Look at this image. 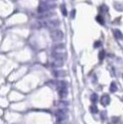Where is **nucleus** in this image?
Returning <instances> with one entry per match:
<instances>
[{
    "label": "nucleus",
    "mask_w": 123,
    "mask_h": 124,
    "mask_svg": "<svg viewBox=\"0 0 123 124\" xmlns=\"http://www.w3.org/2000/svg\"><path fill=\"white\" fill-rule=\"evenodd\" d=\"M100 44H101L100 42H96V43H95V46H95V47L99 46H100Z\"/></svg>",
    "instance_id": "obj_16"
},
{
    "label": "nucleus",
    "mask_w": 123,
    "mask_h": 124,
    "mask_svg": "<svg viewBox=\"0 0 123 124\" xmlns=\"http://www.w3.org/2000/svg\"><path fill=\"white\" fill-rule=\"evenodd\" d=\"M104 57H105V52L104 51H101L100 53H99V58L102 60L103 58H104Z\"/></svg>",
    "instance_id": "obj_15"
},
{
    "label": "nucleus",
    "mask_w": 123,
    "mask_h": 124,
    "mask_svg": "<svg viewBox=\"0 0 123 124\" xmlns=\"http://www.w3.org/2000/svg\"><path fill=\"white\" fill-rule=\"evenodd\" d=\"M44 25L47 27V28H49V29H55V28H56L57 26L59 25V21H56V20H55V21H49L45 22Z\"/></svg>",
    "instance_id": "obj_4"
},
{
    "label": "nucleus",
    "mask_w": 123,
    "mask_h": 124,
    "mask_svg": "<svg viewBox=\"0 0 123 124\" xmlns=\"http://www.w3.org/2000/svg\"><path fill=\"white\" fill-rule=\"evenodd\" d=\"M100 102H101V104H102L103 106H107V105H108L109 102H110V98H109V96H108V95L105 94V95H103L102 97H101Z\"/></svg>",
    "instance_id": "obj_6"
},
{
    "label": "nucleus",
    "mask_w": 123,
    "mask_h": 124,
    "mask_svg": "<svg viewBox=\"0 0 123 124\" xmlns=\"http://www.w3.org/2000/svg\"><path fill=\"white\" fill-rule=\"evenodd\" d=\"M56 84V87L58 89V93L61 98H66L68 95V85L66 82H58Z\"/></svg>",
    "instance_id": "obj_1"
},
{
    "label": "nucleus",
    "mask_w": 123,
    "mask_h": 124,
    "mask_svg": "<svg viewBox=\"0 0 123 124\" xmlns=\"http://www.w3.org/2000/svg\"><path fill=\"white\" fill-rule=\"evenodd\" d=\"M96 21L100 23V24H104V19H103V17L101 15H98L97 17H96Z\"/></svg>",
    "instance_id": "obj_10"
},
{
    "label": "nucleus",
    "mask_w": 123,
    "mask_h": 124,
    "mask_svg": "<svg viewBox=\"0 0 123 124\" xmlns=\"http://www.w3.org/2000/svg\"><path fill=\"white\" fill-rule=\"evenodd\" d=\"M50 35H51L52 40L55 42H60L63 39V37H64L63 32L60 30H58V29H55L54 31H52Z\"/></svg>",
    "instance_id": "obj_2"
},
{
    "label": "nucleus",
    "mask_w": 123,
    "mask_h": 124,
    "mask_svg": "<svg viewBox=\"0 0 123 124\" xmlns=\"http://www.w3.org/2000/svg\"><path fill=\"white\" fill-rule=\"evenodd\" d=\"M63 64H64L63 59H56L55 61L53 62L52 65H53V67H55V68H59V67H62Z\"/></svg>",
    "instance_id": "obj_7"
},
{
    "label": "nucleus",
    "mask_w": 123,
    "mask_h": 124,
    "mask_svg": "<svg viewBox=\"0 0 123 124\" xmlns=\"http://www.w3.org/2000/svg\"><path fill=\"white\" fill-rule=\"evenodd\" d=\"M52 7H55V5H50V4H48V2L47 3H44V4H42L40 7H39V8H38V11L41 13V12H46V11H48L49 9H51V8H52Z\"/></svg>",
    "instance_id": "obj_3"
},
{
    "label": "nucleus",
    "mask_w": 123,
    "mask_h": 124,
    "mask_svg": "<svg viewBox=\"0 0 123 124\" xmlns=\"http://www.w3.org/2000/svg\"><path fill=\"white\" fill-rule=\"evenodd\" d=\"M91 112L92 113H97L98 112V108L96 106H92L91 107Z\"/></svg>",
    "instance_id": "obj_12"
},
{
    "label": "nucleus",
    "mask_w": 123,
    "mask_h": 124,
    "mask_svg": "<svg viewBox=\"0 0 123 124\" xmlns=\"http://www.w3.org/2000/svg\"><path fill=\"white\" fill-rule=\"evenodd\" d=\"M114 35H115V37L117 39H119V40L122 38V33H121V31H119V30H115L114 31Z\"/></svg>",
    "instance_id": "obj_8"
},
{
    "label": "nucleus",
    "mask_w": 123,
    "mask_h": 124,
    "mask_svg": "<svg viewBox=\"0 0 123 124\" xmlns=\"http://www.w3.org/2000/svg\"><path fill=\"white\" fill-rule=\"evenodd\" d=\"M117 89H118V87H117L116 83H111V86H110V91H111L112 93H114V92H116V91H117Z\"/></svg>",
    "instance_id": "obj_9"
},
{
    "label": "nucleus",
    "mask_w": 123,
    "mask_h": 124,
    "mask_svg": "<svg viewBox=\"0 0 123 124\" xmlns=\"http://www.w3.org/2000/svg\"><path fill=\"white\" fill-rule=\"evenodd\" d=\"M97 98H98L97 94L96 93H93L92 95V97H91V100H92V102H93V103H96L97 102Z\"/></svg>",
    "instance_id": "obj_11"
},
{
    "label": "nucleus",
    "mask_w": 123,
    "mask_h": 124,
    "mask_svg": "<svg viewBox=\"0 0 123 124\" xmlns=\"http://www.w3.org/2000/svg\"><path fill=\"white\" fill-rule=\"evenodd\" d=\"M55 75H56V77H61V75H65V73L63 72V71H56Z\"/></svg>",
    "instance_id": "obj_14"
},
{
    "label": "nucleus",
    "mask_w": 123,
    "mask_h": 124,
    "mask_svg": "<svg viewBox=\"0 0 123 124\" xmlns=\"http://www.w3.org/2000/svg\"><path fill=\"white\" fill-rule=\"evenodd\" d=\"M47 2H49V1H56V0H46Z\"/></svg>",
    "instance_id": "obj_17"
},
{
    "label": "nucleus",
    "mask_w": 123,
    "mask_h": 124,
    "mask_svg": "<svg viewBox=\"0 0 123 124\" xmlns=\"http://www.w3.org/2000/svg\"><path fill=\"white\" fill-rule=\"evenodd\" d=\"M61 11H62V13H63V15L67 16L68 12H67V9H66V7H65L64 5L61 6Z\"/></svg>",
    "instance_id": "obj_13"
},
{
    "label": "nucleus",
    "mask_w": 123,
    "mask_h": 124,
    "mask_svg": "<svg viewBox=\"0 0 123 124\" xmlns=\"http://www.w3.org/2000/svg\"><path fill=\"white\" fill-rule=\"evenodd\" d=\"M55 115H56V119H57V121L60 122V121H62V120L64 119L66 114H65V111H64L63 109H58Z\"/></svg>",
    "instance_id": "obj_5"
}]
</instances>
